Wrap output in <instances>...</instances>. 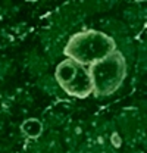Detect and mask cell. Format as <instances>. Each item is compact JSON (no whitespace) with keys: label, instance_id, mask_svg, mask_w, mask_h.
<instances>
[{"label":"cell","instance_id":"cell-1","mask_svg":"<svg viewBox=\"0 0 147 153\" xmlns=\"http://www.w3.org/2000/svg\"><path fill=\"white\" fill-rule=\"evenodd\" d=\"M116 49L115 40L97 30H84L69 37L63 55L81 66H90L112 55Z\"/></svg>","mask_w":147,"mask_h":153},{"label":"cell","instance_id":"cell-2","mask_svg":"<svg viewBox=\"0 0 147 153\" xmlns=\"http://www.w3.org/2000/svg\"><path fill=\"white\" fill-rule=\"evenodd\" d=\"M127 60L119 50H115L108 57L87 66L91 76L93 94L96 97L112 96L127 78Z\"/></svg>","mask_w":147,"mask_h":153},{"label":"cell","instance_id":"cell-3","mask_svg":"<svg viewBox=\"0 0 147 153\" xmlns=\"http://www.w3.org/2000/svg\"><path fill=\"white\" fill-rule=\"evenodd\" d=\"M62 88L68 96H72V97H76V99H87L88 96H91L93 82L87 68L78 65L74 78Z\"/></svg>","mask_w":147,"mask_h":153},{"label":"cell","instance_id":"cell-4","mask_svg":"<svg viewBox=\"0 0 147 153\" xmlns=\"http://www.w3.org/2000/svg\"><path fill=\"white\" fill-rule=\"evenodd\" d=\"M21 131L30 138H38L41 133H43V122L37 118H31V119H25L21 124Z\"/></svg>","mask_w":147,"mask_h":153},{"label":"cell","instance_id":"cell-5","mask_svg":"<svg viewBox=\"0 0 147 153\" xmlns=\"http://www.w3.org/2000/svg\"><path fill=\"white\" fill-rule=\"evenodd\" d=\"M110 143H112V146L113 147H121V144H122V140H121V135L118 133H113L110 135Z\"/></svg>","mask_w":147,"mask_h":153}]
</instances>
